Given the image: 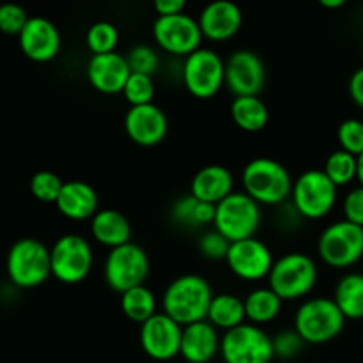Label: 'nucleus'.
I'll return each mask as SVG.
<instances>
[{"instance_id": "f257e3e1", "label": "nucleus", "mask_w": 363, "mask_h": 363, "mask_svg": "<svg viewBox=\"0 0 363 363\" xmlns=\"http://www.w3.org/2000/svg\"><path fill=\"white\" fill-rule=\"evenodd\" d=\"M213 296L215 294L211 284L204 277L186 273L167 286L162 296L163 314L172 318L181 326L206 321Z\"/></svg>"}, {"instance_id": "4be33fe9", "label": "nucleus", "mask_w": 363, "mask_h": 363, "mask_svg": "<svg viewBox=\"0 0 363 363\" xmlns=\"http://www.w3.org/2000/svg\"><path fill=\"white\" fill-rule=\"evenodd\" d=\"M55 206L62 216L74 222L92 220L99 211L98 191L85 181H66Z\"/></svg>"}, {"instance_id": "4468645a", "label": "nucleus", "mask_w": 363, "mask_h": 363, "mask_svg": "<svg viewBox=\"0 0 363 363\" xmlns=\"http://www.w3.org/2000/svg\"><path fill=\"white\" fill-rule=\"evenodd\" d=\"M225 262L238 279L257 282V280L268 279L275 259L264 241L257 238H248V240L230 243Z\"/></svg>"}, {"instance_id": "f3484780", "label": "nucleus", "mask_w": 363, "mask_h": 363, "mask_svg": "<svg viewBox=\"0 0 363 363\" xmlns=\"http://www.w3.org/2000/svg\"><path fill=\"white\" fill-rule=\"evenodd\" d=\"M124 130L135 144L142 147H152L165 138L169 131V119L167 113L155 103L130 106L124 117Z\"/></svg>"}, {"instance_id": "ddd939ff", "label": "nucleus", "mask_w": 363, "mask_h": 363, "mask_svg": "<svg viewBox=\"0 0 363 363\" xmlns=\"http://www.w3.org/2000/svg\"><path fill=\"white\" fill-rule=\"evenodd\" d=\"M152 35L160 48L172 55L188 57L201 48L202 30L199 20L191 14L179 13L172 16H158L152 23Z\"/></svg>"}, {"instance_id": "473e14b6", "label": "nucleus", "mask_w": 363, "mask_h": 363, "mask_svg": "<svg viewBox=\"0 0 363 363\" xmlns=\"http://www.w3.org/2000/svg\"><path fill=\"white\" fill-rule=\"evenodd\" d=\"M64 181L52 170H39L30 179V191L38 201L55 204L62 191Z\"/></svg>"}, {"instance_id": "dca6fc26", "label": "nucleus", "mask_w": 363, "mask_h": 363, "mask_svg": "<svg viewBox=\"0 0 363 363\" xmlns=\"http://www.w3.org/2000/svg\"><path fill=\"white\" fill-rule=\"evenodd\" d=\"M266 84V67L252 50H238L225 60V85L234 98L259 96Z\"/></svg>"}, {"instance_id": "37998d69", "label": "nucleus", "mask_w": 363, "mask_h": 363, "mask_svg": "<svg viewBox=\"0 0 363 363\" xmlns=\"http://www.w3.org/2000/svg\"><path fill=\"white\" fill-rule=\"evenodd\" d=\"M323 7H326V9H337V7H342L346 6V0H321Z\"/></svg>"}, {"instance_id": "6e6552de", "label": "nucleus", "mask_w": 363, "mask_h": 363, "mask_svg": "<svg viewBox=\"0 0 363 363\" xmlns=\"http://www.w3.org/2000/svg\"><path fill=\"white\" fill-rule=\"evenodd\" d=\"M106 286L123 294L133 287L144 286L149 275V257L140 245L130 243L108 252L103 266Z\"/></svg>"}, {"instance_id": "c756f323", "label": "nucleus", "mask_w": 363, "mask_h": 363, "mask_svg": "<svg viewBox=\"0 0 363 363\" xmlns=\"http://www.w3.org/2000/svg\"><path fill=\"white\" fill-rule=\"evenodd\" d=\"M121 311L124 312L128 319L144 325L147 319L158 314L156 311V296L149 287L138 286L133 289L121 294Z\"/></svg>"}, {"instance_id": "bb28decb", "label": "nucleus", "mask_w": 363, "mask_h": 363, "mask_svg": "<svg viewBox=\"0 0 363 363\" xmlns=\"http://www.w3.org/2000/svg\"><path fill=\"white\" fill-rule=\"evenodd\" d=\"M215 215L216 206L199 201L191 194L179 197L170 208V218L177 225H183L186 229L209 225V223L215 222Z\"/></svg>"}, {"instance_id": "423d86ee", "label": "nucleus", "mask_w": 363, "mask_h": 363, "mask_svg": "<svg viewBox=\"0 0 363 363\" xmlns=\"http://www.w3.org/2000/svg\"><path fill=\"white\" fill-rule=\"evenodd\" d=\"M215 229L230 243L255 238L261 225V206L245 191H233L216 204Z\"/></svg>"}, {"instance_id": "2f4dec72", "label": "nucleus", "mask_w": 363, "mask_h": 363, "mask_svg": "<svg viewBox=\"0 0 363 363\" xmlns=\"http://www.w3.org/2000/svg\"><path fill=\"white\" fill-rule=\"evenodd\" d=\"M85 41H87L92 55L112 53L116 52L117 45H119V30L110 21H96L89 27L87 34H85Z\"/></svg>"}, {"instance_id": "9b49d317", "label": "nucleus", "mask_w": 363, "mask_h": 363, "mask_svg": "<svg viewBox=\"0 0 363 363\" xmlns=\"http://www.w3.org/2000/svg\"><path fill=\"white\" fill-rule=\"evenodd\" d=\"M52 275L62 284H78L87 279L94 262L92 247L80 234H64L50 248Z\"/></svg>"}, {"instance_id": "cd10ccee", "label": "nucleus", "mask_w": 363, "mask_h": 363, "mask_svg": "<svg viewBox=\"0 0 363 363\" xmlns=\"http://www.w3.org/2000/svg\"><path fill=\"white\" fill-rule=\"evenodd\" d=\"M245 312L252 325H268L273 319L279 318L282 311V303L279 294L272 287H257L245 298Z\"/></svg>"}, {"instance_id": "39448f33", "label": "nucleus", "mask_w": 363, "mask_h": 363, "mask_svg": "<svg viewBox=\"0 0 363 363\" xmlns=\"http://www.w3.org/2000/svg\"><path fill=\"white\" fill-rule=\"evenodd\" d=\"M318 282V266L311 255L303 252H291L277 259L268 284L282 301L300 300L307 296Z\"/></svg>"}, {"instance_id": "79ce46f5", "label": "nucleus", "mask_w": 363, "mask_h": 363, "mask_svg": "<svg viewBox=\"0 0 363 363\" xmlns=\"http://www.w3.org/2000/svg\"><path fill=\"white\" fill-rule=\"evenodd\" d=\"M350 96L354 103L363 110V66L358 67L350 80Z\"/></svg>"}, {"instance_id": "f8f14e48", "label": "nucleus", "mask_w": 363, "mask_h": 363, "mask_svg": "<svg viewBox=\"0 0 363 363\" xmlns=\"http://www.w3.org/2000/svg\"><path fill=\"white\" fill-rule=\"evenodd\" d=\"M183 82L195 98H213L225 85V60L215 50L201 46L184 57Z\"/></svg>"}, {"instance_id": "2eb2a0df", "label": "nucleus", "mask_w": 363, "mask_h": 363, "mask_svg": "<svg viewBox=\"0 0 363 363\" xmlns=\"http://www.w3.org/2000/svg\"><path fill=\"white\" fill-rule=\"evenodd\" d=\"M183 326L163 312L152 315L140 325V346L149 358L169 362L181 351Z\"/></svg>"}, {"instance_id": "4c0bfd02", "label": "nucleus", "mask_w": 363, "mask_h": 363, "mask_svg": "<svg viewBox=\"0 0 363 363\" xmlns=\"http://www.w3.org/2000/svg\"><path fill=\"white\" fill-rule=\"evenodd\" d=\"M229 248L230 241L216 229L208 230L199 240V252L202 254V257L209 259V261H225Z\"/></svg>"}, {"instance_id": "b1692460", "label": "nucleus", "mask_w": 363, "mask_h": 363, "mask_svg": "<svg viewBox=\"0 0 363 363\" xmlns=\"http://www.w3.org/2000/svg\"><path fill=\"white\" fill-rule=\"evenodd\" d=\"M92 238L110 250L131 241V223L117 209H99L91 220Z\"/></svg>"}, {"instance_id": "f03ea898", "label": "nucleus", "mask_w": 363, "mask_h": 363, "mask_svg": "<svg viewBox=\"0 0 363 363\" xmlns=\"http://www.w3.org/2000/svg\"><path fill=\"white\" fill-rule=\"evenodd\" d=\"M245 194L250 195L259 206H279L291 197L293 177L289 170L277 160L268 156H259L245 165L243 174Z\"/></svg>"}, {"instance_id": "9d476101", "label": "nucleus", "mask_w": 363, "mask_h": 363, "mask_svg": "<svg viewBox=\"0 0 363 363\" xmlns=\"http://www.w3.org/2000/svg\"><path fill=\"white\" fill-rule=\"evenodd\" d=\"M220 354L225 363H272L275 358L273 339L252 323L223 333Z\"/></svg>"}, {"instance_id": "1a4fd4ad", "label": "nucleus", "mask_w": 363, "mask_h": 363, "mask_svg": "<svg viewBox=\"0 0 363 363\" xmlns=\"http://www.w3.org/2000/svg\"><path fill=\"white\" fill-rule=\"evenodd\" d=\"M318 254L332 268H350L363 257V227L339 220L326 227L318 240Z\"/></svg>"}, {"instance_id": "c85d7f7f", "label": "nucleus", "mask_w": 363, "mask_h": 363, "mask_svg": "<svg viewBox=\"0 0 363 363\" xmlns=\"http://www.w3.org/2000/svg\"><path fill=\"white\" fill-rule=\"evenodd\" d=\"M333 300L346 319H363V273H347L339 280Z\"/></svg>"}, {"instance_id": "7c9ffc66", "label": "nucleus", "mask_w": 363, "mask_h": 363, "mask_svg": "<svg viewBox=\"0 0 363 363\" xmlns=\"http://www.w3.org/2000/svg\"><path fill=\"white\" fill-rule=\"evenodd\" d=\"M323 170H325L326 176L330 177V181H332L337 188L346 186L351 181L357 179V156H353L347 151H342V149H337V151H333L332 155L326 158L325 169Z\"/></svg>"}, {"instance_id": "c9c22d12", "label": "nucleus", "mask_w": 363, "mask_h": 363, "mask_svg": "<svg viewBox=\"0 0 363 363\" xmlns=\"http://www.w3.org/2000/svg\"><path fill=\"white\" fill-rule=\"evenodd\" d=\"M337 138H339V144L342 151L351 152L353 156H360L363 152V121H342L339 130H337Z\"/></svg>"}, {"instance_id": "72a5a7b5", "label": "nucleus", "mask_w": 363, "mask_h": 363, "mask_svg": "<svg viewBox=\"0 0 363 363\" xmlns=\"http://www.w3.org/2000/svg\"><path fill=\"white\" fill-rule=\"evenodd\" d=\"M155 80L149 74H138L131 73L128 78L126 85H124V98L130 103L131 106H140V105H149L155 99Z\"/></svg>"}, {"instance_id": "aec40b11", "label": "nucleus", "mask_w": 363, "mask_h": 363, "mask_svg": "<svg viewBox=\"0 0 363 363\" xmlns=\"http://www.w3.org/2000/svg\"><path fill=\"white\" fill-rule=\"evenodd\" d=\"M243 23V13L238 4L230 0L209 2L199 14L202 35L211 41H225L240 32Z\"/></svg>"}, {"instance_id": "7ed1b4c3", "label": "nucleus", "mask_w": 363, "mask_h": 363, "mask_svg": "<svg viewBox=\"0 0 363 363\" xmlns=\"http://www.w3.org/2000/svg\"><path fill=\"white\" fill-rule=\"evenodd\" d=\"M346 321L333 298H311L298 307L294 330L305 344H326L342 333Z\"/></svg>"}, {"instance_id": "e433bc0d", "label": "nucleus", "mask_w": 363, "mask_h": 363, "mask_svg": "<svg viewBox=\"0 0 363 363\" xmlns=\"http://www.w3.org/2000/svg\"><path fill=\"white\" fill-rule=\"evenodd\" d=\"M30 16L21 6L7 2L0 6V32L9 35H20Z\"/></svg>"}, {"instance_id": "a878e982", "label": "nucleus", "mask_w": 363, "mask_h": 363, "mask_svg": "<svg viewBox=\"0 0 363 363\" xmlns=\"http://www.w3.org/2000/svg\"><path fill=\"white\" fill-rule=\"evenodd\" d=\"M230 117L240 130L255 133L266 128L269 121V110L259 96H241L234 98L230 105Z\"/></svg>"}, {"instance_id": "a18cd8bd", "label": "nucleus", "mask_w": 363, "mask_h": 363, "mask_svg": "<svg viewBox=\"0 0 363 363\" xmlns=\"http://www.w3.org/2000/svg\"><path fill=\"white\" fill-rule=\"evenodd\" d=\"M362 321H363V319H362Z\"/></svg>"}, {"instance_id": "393cba45", "label": "nucleus", "mask_w": 363, "mask_h": 363, "mask_svg": "<svg viewBox=\"0 0 363 363\" xmlns=\"http://www.w3.org/2000/svg\"><path fill=\"white\" fill-rule=\"evenodd\" d=\"M247 319L245 312V301L236 294L222 293L215 294L208 311V321L216 330H223V333L229 330L241 326Z\"/></svg>"}, {"instance_id": "a19ab883", "label": "nucleus", "mask_w": 363, "mask_h": 363, "mask_svg": "<svg viewBox=\"0 0 363 363\" xmlns=\"http://www.w3.org/2000/svg\"><path fill=\"white\" fill-rule=\"evenodd\" d=\"M186 2L184 0H156L155 11L158 16H172V14L184 13Z\"/></svg>"}, {"instance_id": "ea45409f", "label": "nucleus", "mask_w": 363, "mask_h": 363, "mask_svg": "<svg viewBox=\"0 0 363 363\" xmlns=\"http://www.w3.org/2000/svg\"><path fill=\"white\" fill-rule=\"evenodd\" d=\"M344 220L363 227V186H357L346 195L342 202Z\"/></svg>"}, {"instance_id": "5701e85b", "label": "nucleus", "mask_w": 363, "mask_h": 363, "mask_svg": "<svg viewBox=\"0 0 363 363\" xmlns=\"http://www.w3.org/2000/svg\"><path fill=\"white\" fill-rule=\"evenodd\" d=\"M234 176L223 165H206L195 172L190 183V194L208 204H220L233 194Z\"/></svg>"}, {"instance_id": "58836bf2", "label": "nucleus", "mask_w": 363, "mask_h": 363, "mask_svg": "<svg viewBox=\"0 0 363 363\" xmlns=\"http://www.w3.org/2000/svg\"><path fill=\"white\" fill-rule=\"evenodd\" d=\"M273 339V353L275 358H282V360H293L298 354L303 351V339L296 333V330H284V332L277 333Z\"/></svg>"}, {"instance_id": "6ab92c4d", "label": "nucleus", "mask_w": 363, "mask_h": 363, "mask_svg": "<svg viewBox=\"0 0 363 363\" xmlns=\"http://www.w3.org/2000/svg\"><path fill=\"white\" fill-rule=\"evenodd\" d=\"M131 69L126 57L119 52L92 55L87 64V80L96 91L103 94H117L124 91Z\"/></svg>"}, {"instance_id": "c03bdc74", "label": "nucleus", "mask_w": 363, "mask_h": 363, "mask_svg": "<svg viewBox=\"0 0 363 363\" xmlns=\"http://www.w3.org/2000/svg\"><path fill=\"white\" fill-rule=\"evenodd\" d=\"M357 163H358L357 179H358V183H360V186H363V152L360 156H357Z\"/></svg>"}, {"instance_id": "f704fd0d", "label": "nucleus", "mask_w": 363, "mask_h": 363, "mask_svg": "<svg viewBox=\"0 0 363 363\" xmlns=\"http://www.w3.org/2000/svg\"><path fill=\"white\" fill-rule=\"evenodd\" d=\"M128 66H130L131 73L138 74H149L155 77V73L160 67V57L152 46L149 45H137L128 52L126 55Z\"/></svg>"}, {"instance_id": "a211bd4d", "label": "nucleus", "mask_w": 363, "mask_h": 363, "mask_svg": "<svg viewBox=\"0 0 363 363\" xmlns=\"http://www.w3.org/2000/svg\"><path fill=\"white\" fill-rule=\"evenodd\" d=\"M18 38L21 52L34 62H50L60 50V32L48 18L30 16Z\"/></svg>"}, {"instance_id": "412c9836", "label": "nucleus", "mask_w": 363, "mask_h": 363, "mask_svg": "<svg viewBox=\"0 0 363 363\" xmlns=\"http://www.w3.org/2000/svg\"><path fill=\"white\" fill-rule=\"evenodd\" d=\"M222 337L218 330L206 319L183 326L179 354L188 363H209L220 353Z\"/></svg>"}, {"instance_id": "20e7f679", "label": "nucleus", "mask_w": 363, "mask_h": 363, "mask_svg": "<svg viewBox=\"0 0 363 363\" xmlns=\"http://www.w3.org/2000/svg\"><path fill=\"white\" fill-rule=\"evenodd\" d=\"M7 277L14 286L32 289L48 280L52 275V255L45 243L34 238L18 240L9 248L6 261Z\"/></svg>"}, {"instance_id": "0eeeda50", "label": "nucleus", "mask_w": 363, "mask_h": 363, "mask_svg": "<svg viewBox=\"0 0 363 363\" xmlns=\"http://www.w3.org/2000/svg\"><path fill=\"white\" fill-rule=\"evenodd\" d=\"M339 188L330 181L323 169L305 170L294 181L291 199L298 215L308 220L325 218L337 202Z\"/></svg>"}]
</instances>
